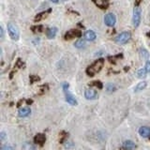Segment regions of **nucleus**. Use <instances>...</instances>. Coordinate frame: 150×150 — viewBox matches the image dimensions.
Listing matches in <instances>:
<instances>
[{"label":"nucleus","instance_id":"1","mask_svg":"<svg viewBox=\"0 0 150 150\" xmlns=\"http://www.w3.org/2000/svg\"><path fill=\"white\" fill-rule=\"evenodd\" d=\"M103 64H104V60L100 58V59H98L97 61H95V62L87 68L86 70V73L88 76H94L95 74L98 71H100V70L102 69V67H103Z\"/></svg>","mask_w":150,"mask_h":150},{"label":"nucleus","instance_id":"2","mask_svg":"<svg viewBox=\"0 0 150 150\" xmlns=\"http://www.w3.org/2000/svg\"><path fill=\"white\" fill-rule=\"evenodd\" d=\"M8 32H9V37H11L13 40H17L19 39V37H20L19 29L14 23H8Z\"/></svg>","mask_w":150,"mask_h":150},{"label":"nucleus","instance_id":"3","mask_svg":"<svg viewBox=\"0 0 150 150\" xmlns=\"http://www.w3.org/2000/svg\"><path fill=\"white\" fill-rule=\"evenodd\" d=\"M62 86H63V90L65 92V96H66V100L68 103H70V105H77V100H75V98L69 91V84L64 83Z\"/></svg>","mask_w":150,"mask_h":150},{"label":"nucleus","instance_id":"4","mask_svg":"<svg viewBox=\"0 0 150 150\" xmlns=\"http://www.w3.org/2000/svg\"><path fill=\"white\" fill-rule=\"evenodd\" d=\"M141 15H142L141 8L135 7L133 11V17H132V25H133L134 27L139 26L140 23H141Z\"/></svg>","mask_w":150,"mask_h":150},{"label":"nucleus","instance_id":"5","mask_svg":"<svg viewBox=\"0 0 150 150\" xmlns=\"http://www.w3.org/2000/svg\"><path fill=\"white\" fill-rule=\"evenodd\" d=\"M129 40H131V33L125 31V32H122L119 34V35L115 38V42L118 44H125V43H127Z\"/></svg>","mask_w":150,"mask_h":150},{"label":"nucleus","instance_id":"6","mask_svg":"<svg viewBox=\"0 0 150 150\" xmlns=\"http://www.w3.org/2000/svg\"><path fill=\"white\" fill-rule=\"evenodd\" d=\"M104 23L107 26H110V27L114 26L115 25V23H117V18H115V14H112V13H108V14L105 15Z\"/></svg>","mask_w":150,"mask_h":150},{"label":"nucleus","instance_id":"7","mask_svg":"<svg viewBox=\"0 0 150 150\" xmlns=\"http://www.w3.org/2000/svg\"><path fill=\"white\" fill-rule=\"evenodd\" d=\"M81 36H82V33L80 30L71 29L65 34V40H71V39H74V38H80Z\"/></svg>","mask_w":150,"mask_h":150},{"label":"nucleus","instance_id":"8","mask_svg":"<svg viewBox=\"0 0 150 150\" xmlns=\"http://www.w3.org/2000/svg\"><path fill=\"white\" fill-rule=\"evenodd\" d=\"M84 97H86V100H94V98H98V93L96 92V90L94 89H87L84 92Z\"/></svg>","mask_w":150,"mask_h":150},{"label":"nucleus","instance_id":"9","mask_svg":"<svg viewBox=\"0 0 150 150\" xmlns=\"http://www.w3.org/2000/svg\"><path fill=\"white\" fill-rule=\"evenodd\" d=\"M46 141V137L45 135L42 134V133H39L35 136V138H34V142H35V144L37 145H42Z\"/></svg>","mask_w":150,"mask_h":150},{"label":"nucleus","instance_id":"10","mask_svg":"<svg viewBox=\"0 0 150 150\" xmlns=\"http://www.w3.org/2000/svg\"><path fill=\"white\" fill-rule=\"evenodd\" d=\"M31 114V110H30L29 107H23V108H20L19 109V112H18V115L20 117H28V115Z\"/></svg>","mask_w":150,"mask_h":150},{"label":"nucleus","instance_id":"11","mask_svg":"<svg viewBox=\"0 0 150 150\" xmlns=\"http://www.w3.org/2000/svg\"><path fill=\"white\" fill-rule=\"evenodd\" d=\"M96 33L94 31H92V30H87V31L84 33V39L88 42H93V40H96Z\"/></svg>","mask_w":150,"mask_h":150},{"label":"nucleus","instance_id":"12","mask_svg":"<svg viewBox=\"0 0 150 150\" xmlns=\"http://www.w3.org/2000/svg\"><path fill=\"white\" fill-rule=\"evenodd\" d=\"M139 134L142 136V137L147 138L150 137V128L147 127H142L139 129Z\"/></svg>","mask_w":150,"mask_h":150},{"label":"nucleus","instance_id":"13","mask_svg":"<svg viewBox=\"0 0 150 150\" xmlns=\"http://www.w3.org/2000/svg\"><path fill=\"white\" fill-rule=\"evenodd\" d=\"M56 33H57L56 27H50V28L47 29L46 36H47L48 39H54V38L56 36Z\"/></svg>","mask_w":150,"mask_h":150},{"label":"nucleus","instance_id":"14","mask_svg":"<svg viewBox=\"0 0 150 150\" xmlns=\"http://www.w3.org/2000/svg\"><path fill=\"white\" fill-rule=\"evenodd\" d=\"M94 3L96 4L98 8L100 9H107L108 8V1L107 0H93Z\"/></svg>","mask_w":150,"mask_h":150},{"label":"nucleus","instance_id":"15","mask_svg":"<svg viewBox=\"0 0 150 150\" xmlns=\"http://www.w3.org/2000/svg\"><path fill=\"white\" fill-rule=\"evenodd\" d=\"M123 147L125 150H134L135 147H136V145L132 141H126L124 142V144H123Z\"/></svg>","mask_w":150,"mask_h":150},{"label":"nucleus","instance_id":"16","mask_svg":"<svg viewBox=\"0 0 150 150\" xmlns=\"http://www.w3.org/2000/svg\"><path fill=\"white\" fill-rule=\"evenodd\" d=\"M51 12V9H48L47 11H43V12H40V13H39L36 17H35V22H39V21H40V20H42V19H44V18H46L47 16H48V14Z\"/></svg>","mask_w":150,"mask_h":150},{"label":"nucleus","instance_id":"17","mask_svg":"<svg viewBox=\"0 0 150 150\" xmlns=\"http://www.w3.org/2000/svg\"><path fill=\"white\" fill-rule=\"evenodd\" d=\"M145 87H146V83H145V82H141V83H139L137 86H136V87L134 88V91L135 92L142 91V90H144Z\"/></svg>","mask_w":150,"mask_h":150},{"label":"nucleus","instance_id":"18","mask_svg":"<svg viewBox=\"0 0 150 150\" xmlns=\"http://www.w3.org/2000/svg\"><path fill=\"white\" fill-rule=\"evenodd\" d=\"M84 45H86V40H83V39L78 40L77 42L74 43V46L76 47V48H78V49L83 48V47H84Z\"/></svg>","mask_w":150,"mask_h":150},{"label":"nucleus","instance_id":"19","mask_svg":"<svg viewBox=\"0 0 150 150\" xmlns=\"http://www.w3.org/2000/svg\"><path fill=\"white\" fill-rule=\"evenodd\" d=\"M89 86H95V87H98V89H101L102 87H103V86H102V83L100 81H93L91 82V83H89Z\"/></svg>","mask_w":150,"mask_h":150},{"label":"nucleus","instance_id":"20","mask_svg":"<svg viewBox=\"0 0 150 150\" xmlns=\"http://www.w3.org/2000/svg\"><path fill=\"white\" fill-rule=\"evenodd\" d=\"M137 74H138V77L139 78H145L146 76V74H147V71H146L145 69H140L138 70Z\"/></svg>","mask_w":150,"mask_h":150},{"label":"nucleus","instance_id":"21","mask_svg":"<svg viewBox=\"0 0 150 150\" xmlns=\"http://www.w3.org/2000/svg\"><path fill=\"white\" fill-rule=\"evenodd\" d=\"M140 54H141V56L143 58H145V59H148V57H149V54L148 52L146 51L145 48H142L141 50H140Z\"/></svg>","mask_w":150,"mask_h":150},{"label":"nucleus","instance_id":"22","mask_svg":"<svg viewBox=\"0 0 150 150\" xmlns=\"http://www.w3.org/2000/svg\"><path fill=\"white\" fill-rule=\"evenodd\" d=\"M33 30V32H35V33H38V32H42V29H43V26L42 25H35V26H32V28Z\"/></svg>","mask_w":150,"mask_h":150},{"label":"nucleus","instance_id":"23","mask_svg":"<svg viewBox=\"0 0 150 150\" xmlns=\"http://www.w3.org/2000/svg\"><path fill=\"white\" fill-rule=\"evenodd\" d=\"M106 90L108 92H114L115 90V86L112 84H108L106 86Z\"/></svg>","mask_w":150,"mask_h":150},{"label":"nucleus","instance_id":"24","mask_svg":"<svg viewBox=\"0 0 150 150\" xmlns=\"http://www.w3.org/2000/svg\"><path fill=\"white\" fill-rule=\"evenodd\" d=\"M1 150H13V146L12 145H4L2 146V148H1Z\"/></svg>","mask_w":150,"mask_h":150},{"label":"nucleus","instance_id":"25","mask_svg":"<svg viewBox=\"0 0 150 150\" xmlns=\"http://www.w3.org/2000/svg\"><path fill=\"white\" fill-rule=\"evenodd\" d=\"M145 69L146 70V71H147V72H150V61H146Z\"/></svg>","mask_w":150,"mask_h":150},{"label":"nucleus","instance_id":"26","mask_svg":"<svg viewBox=\"0 0 150 150\" xmlns=\"http://www.w3.org/2000/svg\"><path fill=\"white\" fill-rule=\"evenodd\" d=\"M0 32H1V38L3 39V37H4V30H3V27L2 26L0 27Z\"/></svg>","mask_w":150,"mask_h":150},{"label":"nucleus","instance_id":"27","mask_svg":"<svg viewBox=\"0 0 150 150\" xmlns=\"http://www.w3.org/2000/svg\"><path fill=\"white\" fill-rule=\"evenodd\" d=\"M4 139H5V133L4 132H1V141H3Z\"/></svg>","mask_w":150,"mask_h":150},{"label":"nucleus","instance_id":"28","mask_svg":"<svg viewBox=\"0 0 150 150\" xmlns=\"http://www.w3.org/2000/svg\"><path fill=\"white\" fill-rule=\"evenodd\" d=\"M51 1H52L53 3H57L58 2V0H51Z\"/></svg>","mask_w":150,"mask_h":150},{"label":"nucleus","instance_id":"29","mask_svg":"<svg viewBox=\"0 0 150 150\" xmlns=\"http://www.w3.org/2000/svg\"><path fill=\"white\" fill-rule=\"evenodd\" d=\"M27 103H32V100H27Z\"/></svg>","mask_w":150,"mask_h":150},{"label":"nucleus","instance_id":"30","mask_svg":"<svg viewBox=\"0 0 150 150\" xmlns=\"http://www.w3.org/2000/svg\"><path fill=\"white\" fill-rule=\"evenodd\" d=\"M147 36H148V37H150V32H149V33H147Z\"/></svg>","mask_w":150,"mask_h":150}]
</instances>
